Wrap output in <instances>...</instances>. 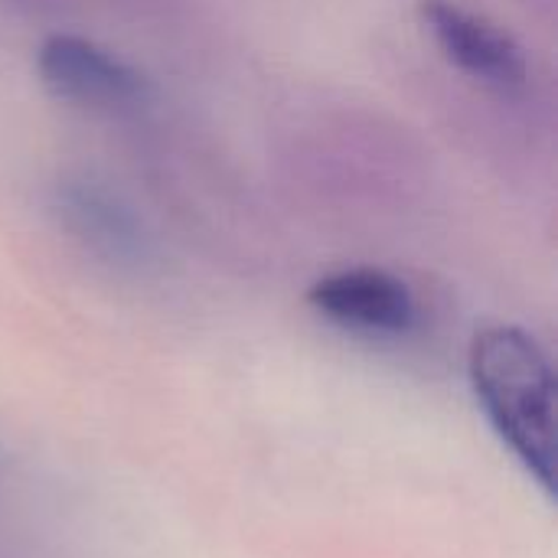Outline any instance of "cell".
<instances>
[{
  "label": "cell",
  "instance_id": "1",
  "mask_svg": "<svg viewBox=\"0 0 558 558\" xmlns=\"http://www.w3.org/2000/svg\"><path fill=\"white\" fill-rule=\"evenodd\" d=\"M477 402L526 468V474L553 494L556 487V373L546 350L523 327L497 324L477 330L468 353Z\"/></svg>",
  "mask_w": 558,
  "mask_h": 558
},
{
  "label": "cell",
  "instance_id": "5",
  "mask_svg": "<svg viewBox=\"0 0 558 558\" xmlns=\"http://www.w3.org/2000/svg\"><path fill=\"white\" fill-rule=\"evenodd\" d=\"M59 213L69 229L95 252L118 262H134L144 255V235L137 229V219L105 190L92 183H65L59 186Z\"/></svg>",
  "mask_w": 558,
  "mask_h": 558
},
{
  "label": "cell",
  "instance_id": "4",
  "mask_svg": "<svg viewBox=\"0 0 558 558\" xmlns=\"http://www.w3.org/2000/svg\"><path fill=\"white\" fill-rule=\"evenodd\" d=\"M307 304L320 317L347 330L379 333V337L409 333L418 320V307L409 284L383 268L330 271L311 284Z\"/></svg>",
  "mask_w": 558,
  "mask_h": 558
},
{
  "label": "cell",
  "instance_id": "2",
  "mask_svg": "<svg viewBox=\"0 0 558 558\" xmlns=\"http://www.w3.org/2000/svg\"><path fill=\"white\" fill-rule=\"evenodd\" d=\"M36 75L49 95L92 108H124L147 98V78L111 49L78 33H52L36 49Z\"/></svg>",
  "mask_w": 558,
  "mask_h": 558
},
{
  "label": "cell",
  "instance_id": "3",
  "mask_svg": "<svg viewBox=\"0 0 558 558\" xmlns=\"http://www.w3.org/2000/svg\"><path fill=\"white\" fill-rule=\"evenodd\" d=\"M418 16L438 49L471 78L504 92L526 85L530 65L523 46L487 16L454 0H422Z\"/></svg>",
  "mask_w": 558,
  "mask_h": 558
}]
</instances>
